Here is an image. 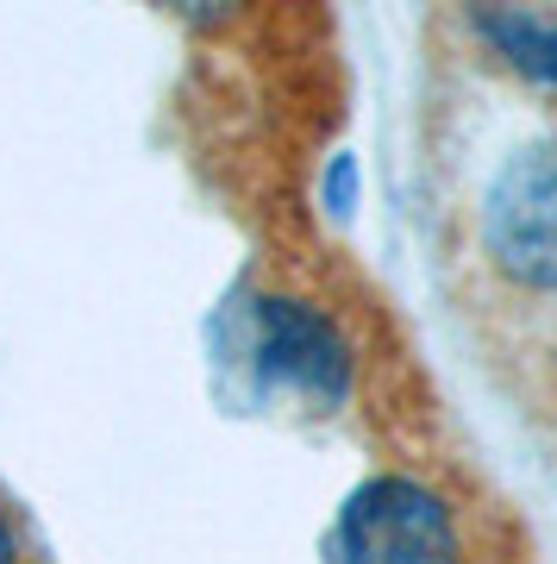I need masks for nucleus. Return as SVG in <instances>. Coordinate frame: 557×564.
<instances>
[{
    "label": "nucleus",
    "mask_w": 557,
    "mask_h": 564,
    "mask_svg": "<svg viewBox=\"0 0 557 564\" xmlns=\"http://www.w3.org/2000/svg\"><path fill=\"white\" fill-rule=\"evenodd\" d=\"M339 564H458L451 508L414 477H370L339 514Z\"/></svg>",
    "instance_id": "f03ea898"
},
{
    "label": "nucleus",
    "mask_w": 557,
    "mask_h": 564,
    "mask_svg": "<svg viewBox=\"0 0 557 564\" xmlns=\"http://www.w3.org/2000/svg\"><path fill=\"white\" fill-rule=\"evenodd\" d=\"M477 258L507 295H557V132L526 139L489 176L477 207Z\"/></svg>",
    "instance_id": "f257e3e1"
},
{
    "label": "nucleus",
    "mask_w": 557,
    "mask_h": 564,
    "mask_svg": "<svg viewBox=\"0 0 557 564\" xmlns=\"http://www.w3.org/2000/svg\"><path fill=\"white\" fill-rule=\"evenodd\" d=\"M0 564H20V533L7 521V508H0Z\"/></svg>",
    "instance_id": "39448f33"
},
{
    "label": "nucleus",
    "mask_w": 557,
    "mask_h": 564,
    "mask_svg": "<svg viewBox=\"0 0 557 564\" xmlns=\"http://www.w3.org/2000/svg\"><path fill=\"white\" fill-rule=\"evenodd\" d=\"M470 25L514 69L557 88V13H545V7H482V13H470Z\"/></svg>",
    "instance_id": "20e7f679"
},
{
    "label": "nucleus",
    "mask_w": 557,
    "mask_h": 564,
    "mask_svg": "<svg viewBox=\"0 0 557 564\" xmlns=\"http://www.w3.org/2000/svg\"><path fill=\"white\" fill-rule=\"evenodd\" d=\"M251 358L270 383L295 389L301 402L332 408L351 389V345L332 314H319L301 295H263L251 307Z\"/></svg>",
    "instance_id": "7ed1b4c3"
}]
</instances>
